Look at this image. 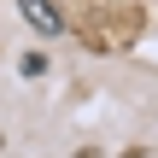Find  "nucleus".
Instances as JSON below:
<instances>
[{
    "label": "nucleus",
    "instance_id": "f257e3e1",
    "mask_svg": "<svg viewBox=\"0 0 158 158\" xmlns=\"http://www.w3.org/2000/svg\"><path fill=\"white\" fill-rule=\"evenodd\" d=\"M18 12H23V23H29L35 35H64V18H59L47 0H18Z\"/></svg>",
    "mask_w": 158,
    "mask_h": 158
}]
</instances>
